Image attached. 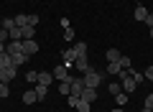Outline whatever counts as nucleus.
<instances>
[{
	"label": "nucleus",
	"instance_id": "1",
	"mask_svg": "<svg viewBox=\"0 0 153 112\" xmlns=\"http://www.w3.org/2000/svg\"><path fill=\"white\" fill-rule=\"evenodd\" d=\"M84 87H92V89H97L100 87V82H102V74H100L97 69H89V71H84Z\"/></svg>",
	"mask_w": 153,
	"mask_h": 112
},
{
	"label": "nucleus",
	"instance_id": "2",
	"mask_svg": "<svg viewBox=\"0 0 153 112\" xmlns=\"http://www.w3.org/2000/svg\"><path fill=\"white\" fill-rule=\"evenodd\" d=\"M74 61H76V53H74V48H66L64 53H61V64L69 69V66H74Z\"/></svg>",
	"mask_w": 153,
	"mask_h": 112
},
{
	"label": "nucleus",
	"instance_id": "3",
	"mask_svg": "<svg viewBox=\"0 0 153 112\" xmlns=\"http://www.w3.org/2000/svg\"><path fill=\"white\" fill-rule=\"evenodd\" d=\"M82 92H84V79L82 76H74V79H71V94L82 97Z\"/></svg>",
	"mask_w": 153,
	"mask_h": 112
},
{
	"label": "nucleus",
	"instance_id": "4",
	"mask_svg": "<svg viewBox=\"0 0 153 112\" xmlns=\"http://www.w3.org/2000/svg\"><path fill=\"white\" fill-rule=\"evenodd\" d=\"M16 69H18V66H8V69H0V84H8V82L16 76Z\"/></svg>",
	"mask_w": 153,
	"mask_h": 112
},
{
	"label": "nucleus",
	"instance_id": "5",
	"mask_svg": "<svg viewBox=\"0 0 153 112\" xmlns=\"http://www.w3.org/2000/svg\"><path fill=\"white\" fill-rule=\"evenodd\" d=\"M36 51H38V43H36V38H26V41H23V53L33 56Z\"/></svg>",
	"mask_w": 153,
	"mask_h": 112
},
{
	"label": "nucleus",
	"instance_id": "6",
	"mask_svg": "<svg viewBox=\"0 0 153 112\" xmlns=\"http://www.w3.org/2000/svg\"><path fill=\"white\" fill-rule=\"evenodd\" d=\"M28 59H31V56H28V53H23V51H18V53H10V61H13V66H23Z\"/></svg>",
	"mask_w": 153,
	"mask_h": 112
},
{
	"label": "nucleus",
	"instance_id": "7",
	"mask_svg": "<svg viewBox=\"0 0 153 112\" xmlns=\"http://www.w3.org/2000/svg\"><path fill=\"white\" fill-rule=\"evenodd\" d=\"M74 66H76V71H79V74H84V71L92 69V66H89V59H87V56H79V59L74 61Z\"/></svg>",
	"mask_w": 153,
	"mask_h": 112
},
{
	"label": "nucleus",
	"instance_id": "8",
	"mask_svg": "<svg viewBox=\"0 0 153 112\" xmlns=\"http://www.w3.org/2000/svg\"><path fill=\"white\" fill-rule=\"evenodd\" d=\"M79 99H84V102H89L92 105L94 99H97V89H92V87H84V92H82V97Z\"/></svg>",
	"mask_w": 153,
	"mask_h": 112
},
{
	"label": "nucleus",
	"instance_id": "9",
	"mask_svg": "<svg viewBox=\"0 0 153 112\" xmlns=\"http://www.w3.org/2000/svg\"><path fill=\"white\" fill-rule=\"evenodd\" d=\"M51 82H54V74H51V71H38V82H36V84L51 87Z\"/></svg>",
	"mask_w": 153,
	"mask_h": 112
},
{
	"label": "nucleus",
	"instance_id": "10",
	"mask_svg": "<svg viewBox=\"0 0 153 112\" xmlns=\"http://www.w3.org/2000/svg\"><path fill=\"white\" fill-rule=\"evenodd\" d=\"M71 48H74L76 59H79V56H87V51H89V46H87V43H84V41H76V43H74V46H71Z\"/></svg>",
	"mask_w": 153,
	"mask_h": 112
},
{
	"label": "nucleus",
	"instance_id": "11",
	"mask_svg": "<svg viewBox=\"0 0 153 112\" xmlns=\"http://www.w3.org/2000/svg\"><path fill=\"white\" fill-rule=\"evenodd\" d=\"M123 53L117 51V48H107V53H105V59H107V64H115V61H120Z\"/></svg>",
	"mask_w": 153,
	"mask_h": 112
},
{
	"label": "nucleus",
	"instance_id": "12",
	"mask_svg": "<svg viewBox=\"0 0 153 112\" xmlns=\"http://www.w3.org/2000/svg\"><path fill=\"white\" fill-rule=\"evenodd\" d=\"M146 18H148V8L146 5H138L135 8V21L140 23V21H146Z\"/></svg>",
	"mask_w": 153,
	"mask_h": 112
},
{
	"label": "nucleus",
	"instance_id": "13",
	"mask_svg": "<svg viewBox=\"0 0 153 112\" xmlns=\"http://www.w3.org/2000/svg\"><path fill=\"white\" fill-rule=\"evenodd\" d=\"M8 66H13L10 53H8V51H3V53H0V69H8Z\"/></svg>",
	"mask_w": 153,
	"mask_h": 112
},
{
	"label": "nucleus",
	"instance_id": "14",
	"mask_svg": "<svg viewBox=\"0 0 153 112\" xmlns=\"http://www.w3.org/2000/svg\"><path fill=\"white\" fill-rule=\"evenodd\" d=\"M33 92H36V97H38V102H41V99H44L46 94H49V87H46V84H36V89H33Z\"/></svg>",
	"mask_w": 153,
	"mask_h": 112
},
{
	"label": "nucleus",
	"instance_id": "15",
	"mask_svg": "<svg viewBox=\"0 0 153 112\" xmlns=\"http://www.w3.org/2000/svg\"><path fill=\"white\" fill-rule=\"evenodd\" d=\"M120 71H123V66L117 64V61H115V64H107V74H110V76H117Z\"/></svg>",
	"mask_w": 153,
	"mask_h": 112
},
{
	"label": "nucleus",
	"instance_id": "16",
	"mask_svg": "<svg viewBox=\"0 0 153 112\" xmlns=\"http://www.w3.org/2000/svg\"><path fill=\"white\" fill-rule=\"evenodd\" d=\"M23 102H26V105H33V102H38V97H36V92H33V89H28L26 94H23Z\"/></svg>",
	"mask_w": 153,
	"mask_h": 112
},
{
	"label": "nucleus",
	"instance_id": "17",
	"mask_svg": "<svg viewBox=\"0 0 153 112\" xmlns=\"http://www.w3.org/2000/svg\"><path fill=\"white\" fill-rule=\"evenodd\" d=\"M21 31H23V41H26V38H33V36H36V28H33V26H23Z\"/></svg>",
	"mask_w": 153,
	"mask_h": 112
},
{
	"label": "nucleus",
	"instance_id": "18",
	"mask_svg": "<svg viewBox=\"0 0 153 112\" xmlns=\"http://www.w3.org/2000/svg\"><path fill=\"white\" fill-rule=\"evenodd\" d=\"M59 92L61 94H71V82H59Z\"/></svg>",
	"mask_w": 153,
	"mask_h": 112
},
{
	"label": "nucleus",
	"instance_id": "19",
	"mask_svg": "<svg viewBox=\"0 0 153 112\" xmlns=\"http://www.w3.org/2000/svg\"><path fill=\"white\" fill-rule=\"evenodd\" d=\"M13 21H16V26H18V28L28 26V16H23V13H21V16H16V18H13Z\"/></svg>",
	"mask_w": 153,
	"mask_h": 112
},
{
	"label": "nucleus",
	"instance_id": "20",
	"mask_svg": "<svg viewBox=\"0 0 153 112\" xmlns=\"http://www.w3.org/2000/svg\"><path fill=\"white\" fill-rule=\"evenodd\" d=\"M115 99H117V107H125V105H128V94H125V92L115 94Z\"/></svg>",
	"mask_w": 153,
	"mask_h": 112
},
{
	"label": "nucleus",
	"instance_id": "21",
	"mask_svg": "<svg viewBox=\"0 0 153 112\" xmlns=\"http://www.w3.org/2000/svg\"><path fill=\"white\" fill-rule=\"evenodd\" d=\"M76 112H89V102H84V99H79L76 102V107H74Z\"/></svg>",
	"mask_w": 153,
	"mask_h": 112
},
{
	"label": "nucleus",
	"instance_id": "22",
	"mask_svg": "<svg viewBox=\"0 0 153 112\" xmlns=\"http://www.w3.org/2000/svg\"><path fill=\"white\" fill-rule=\"evenodd\" d=\"M123 92V84L120 82H112V84H110V94H120Z\"/></svg>",
	"mask_w": 153,
	"mask_h": 112
},
{
	"label": "nucleus",
	"instance_id": "23",
	"mask_svg": "<svg viewBox=\"0 0 153 112\" xmlns=\"http://www.w3.org/2000/svg\"><path fill=\"white\" fill-rule=\"evenodd\" d=\"M117 64H120L123 69H130V66H133V61L128 59V56H120V61H117Z\"/></svg>",
	"mask_w": 153,
	"mask_h": 112
},
{
	"label": "nucleus",
	"instance_id": "24",
	"mask_svg": "<svg viewBox=\"0 0 153 112\" xmlns=\"http://www.w3.org/2000/svg\"><path fill=\"white\" fill-rule=\"evenodd\" d=\"M64 38H66V41H74V38H76V36H74V28H71V26L64 28Z\"/></svg>",
	"mask_w": 153,
	"mask_h": 112
},
{
	"label": "nucleus",
	"instance_id": "25",
	"mask_svg": "<svg viewBox=\"0 0 153 112\" xmlns=\"http://www.w3.org/2000/svg\"><path fill=\"white\" fill-rule=\"evenodd\" d=\"M26 79L31 82V84H36V82H38V71H28V74H26Z\"/></svg>",
	"mask_w": 153,
	"mask_h": 112
},
{
	"label": "nucleus",
	"instance_id": "26",
	"mask_svg": "<svg viewBox=\"0 0 153 112\" xmlns=\"http://www.w3.org/2000/svg\"><path fill=\"white\" fill-rule=\"evenodd\" d=\"M130 76H133V79H135V84H140V82H143V79H146V76H143V74H140V71H130Z\"/></svg>",
	"mask_w": 153,
	"mask_h": 112
},
{
	"label": "nucleus",
	"instance_id": "27",
	"mask_svg": "<svg viewBox=\"0 0 153 112\" xmlns=\"http://www.w3.org/2000/svg\"><path fill=\"white\" fill-rule=\"evenodd\" d=\"M13 26H16V21H13V18H5V21H3V28H5V31H10Z\"/></svg>",
	"mask_w": 153,
	"mask_h": 112
},
{
	"label": "nucleus",
	"instance_id": "28",
	"mask_svg": "<svg viewBox=\"0 0 153 112\" xmlns=\"http://www.w3.org/2000/svg\"><path fill=\"white\" fill-rule=\"evenodd\" d=\"M0 41H3V43H8V41H10V36H8V31H5V28H0Z\"/></svg>",
	"mask_w": 153,
	"mask_h": 112
},
{
	"label": "nucleus",
	"instance_id": "29",
	"mask_svg": "<svg viewBox=\"0 0 153 112\" xmlns=\"http://www.w3.org/2000/svg\"><path fill=\"white\" fill-rule=\"evenodd\" d=\"M10 94V89H8V84H0V99H3V97H8Z\"/></svg>",
	"mask_w": 153,
	"mask_h": 112
},
{
	"label": "nucleus",
	"instance_id": "30",
	"mask_svg": "<svg viewBox=\"0 0 153 112\" xmlns=\"http://www.w3.org/2000/svg\"><path fill=\"white\" fill-rule=\"evenodd\" d=\"M28 26L36 28V26H38V16H28Z\"/></svg>",
	"mask_w": 153,
	"mask_h": 112
},
{
	"label": "nucleus",
	"instance_id": "31",
	"mask_svg": "<svg viewBox=\"0 0 153 112\" xmlns=\"http://www.w3.org/2000/svg\"><path fill=\"white\" fill-rule=\"evenodd\" d=\"M143 76H146V79H151V82H153V66H148V69L143 71Z\"/></svg>",
	"mask_w": 153,
	"mask_h": 112
},
{
	"label": "nucleus",
	"instance_id": "32",
	"mask_svg": "<svg viewBox=\"0 0 153 112\" xmlns=\"http://www.w3.org/2000/svg\"><path fill=\"white\" fill-rule=\"evenodd\" d=\"M66 102H69V107H76V102H79V97H74V94H69V99H66Z\"/></svg>",
	"mask_w": 153,
	"mask_h": 112
},
{
	"label": "nucleus",
	"instance_id": "33",
	"mask_svg": "<svg viewBox=\"0 0 153 112\" xmlns=\"http://www.w3.org/2000/svg\"><path fill=\"white\" fill-rule=\"evenodd\" d=\"M143 23H146L148 28H153V13H148V18H146V21H143Z\"/></svg>",
	"mask_w": 153,
	"mask_h": 112
},
{
	"label": "nucleus",
	"instance_id": "34",
	"mask_svg": "<svg viewBox=\"0 0 153 112\" xmlns=\"http://www.w3.org/2000/svg\"><path fill=\"white\" fill-rule=\"evenodd\" d=\"M146 107H148V110H153V94L146 97Z\"/></svg>",
	"mask_w": 153,
	"mask_h": 112
},
{
	"label": "nucleus",
	"instance_id": "35",
	"mask_svg": "<svg viewBox=\"0 0 153 112\" xmlns=\"http://www.w3.org/2000/svg\"><path fill=\"white\" fill-rule=\"evenodd\" d=\"M3 51H5V43H3V41H0V53H3Z\"/></svg>",
	"mask_w": 153,
	"mask_h": 112
},
{
	"label": "nucleus",
	"instance_id": "36",
	"mask_svg": "<svg viewBox=\"0 0 153 112\" xmlns=\"http://www.w3.org/2000/svg\"><path fill=\"white\" fill-rule=\"evenodd\" d=\"M112 112H125V110H123V107H115V110Z\"/></svg>",
	"mask_w": 153,
	"mask_h": 112
},
{
	"label": "nucleus",
	"instance_id": "37",
	"mask_svg": "<svg viewBox=\"0 0 153 112\" xmlns=\"http://www.w3.org/2000/svg\"><path fill=\"white\" fill-rule=\"evenodd\" d=\"M140 112H153V110H148V107H143V110H140Z\"/></svg>",
	"mask_w": 153,
	"mask_h": 112
},
{
	"label": "nucleus",
	"instance_id": "38",
	"mask_svg": "<svg viewBox=\"0 0 153 112\" xmlns=\"http://www.w3.org/2000/svg\"><path fill=\"white\" fill-rule=\"evenodd\" d=\"M148 36H151V38H153V28H151V33H148Z\"/></svg>",
	"mask_w": 153,
	"mask_h": 112
}]
</instances>
